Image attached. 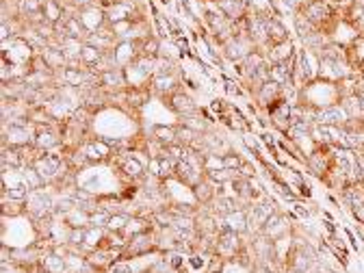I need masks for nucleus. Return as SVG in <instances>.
Masks as SVG:
<instances>
[{
    "mask_svg": "<svg viewBox=\"0 0 364 273\" xmlns=\"http://www.w3.org/2000/svg\"><path fill=\"white\" fill-rule=\"evenodd\" d=\"M343 95H345L343 83H330V81L317 79L299 89V105H306V107H312L315 111H319L325 107L341 105Z\"/></svg>",
    "mask_w": 364,
    "mask_h": 273,
    "instance_id": "1",
    "label": "nucleus"
},
{
    "mask_svg": "<svg viewBox=\"0 0 364 273\" xmlns=\"http://www.w3.org/2000/svg\"><path fill=\"white\" fill-rule=\"evenodd\" d=\"M37 126L29 115L3 121V147H24L33 145Z\"/></svg>",
    "mask_w": 364,
    "mask_h": 273,
    "instance_id": "2",
    "label": "nucleus"
},
{
    "mask_svg": "<svg viewBox=\"0 0 364 273\" xmlns=\"http://www.w3.org/2000/svg\"><path fill=\"white\" fill-rule=\"evenodd\" d=\"M299 15H304L310 24L323 33H332V29L336 27V22L341 20V13H338L327 0H308V3L299 9Z\"/></svg>",
    "mask_w": 364,
    "mask_h": 273,
    "instance_id": "3",
    "label": "nucleus"
},
{
    "mask_svg": "<svg viewBox=\"0 0 364 273\" xmlns=\"http://www.w3.org/2000/svg\"><path fill=\"white\" fill-rule=\"evenodd\" d=\"M35 57H37V51L26 37H15V39L3 44V61L11 63L13 67H29L31 69V63Z\"/></svg>",
    "mask_w": 364,
    "mask_h": 273,
    "instance_id": "4",
    "label": "nucleus"
},
{
    "mask_svg": "<svg viewBox=\"0 0 364 273\" xmlns=\"http://www.w3.org/2000/svg\"><path fill=\"white\" fill-rule=\"evenodd\" d=\"M33 193L31 185L22 176V169L3 167V200L26 202V197Z\"/></svg>",
    "mask_w": 364,
    "mask_h": 273,
    "instance_id": "5",
    "label": "nucleus"
},
{
    "mask_svg": "<svg viewBox=\"0 0 364 273\" xmlns=\"http://www.w3.org/2000/svg\"><path fill=\"white\" fill-rule=\"evenodd\" d=\"M319 55L310 48H299L297 51V72H295V83L301 89L304 85L319 79Z\"/></svg>",
    "mask_w": 364,
    "mask_h": 273,
    "instance_id": "6",
    "label": "nucleus"
},
{
    "mask_svg": "<svg viewBox=\"0 0 364 273\" xmlns=\"http://www.w3.org/2000/svg\"><path fill=\"white\" fill-rule=\"evenodd\" d=\"M254 51H256V44L252 41V37H249L247 33L232 35V37L221 46L223 59H228V61H232V63H243Z\"/></svg>",
    "mask_w": 364,
    "mask_h": 273,
    "instance_id": "7",
    "label": "nucleus"
},
{
    "mask_svg": "<svg viewBox=\"0 0 364 273\" xmlns=\"http://www.w3.org/2000/svg\"><path fill=\"white\" fill-rule=\"evenodd\" d=\"M267 117H269V124L282 135L289 133V128L293 126V105L289 100H284V98H280L278 102L269 105L265 109Z\"/></svg>",
    "mask_w": 364,
    "mask_h": 273,
    "instance_id": "8",
    "label": "nucleus"
},
{
    "mask_svg": "<svg viewBox=\"0 0 364 273\" xmlns=\"http://www.w3.org/2000/svg\"><path fill=\"white\" fill-rule=\"evenodd\" d=\"M182 79H180V67L176 72H169V74H156L150 83V91L156 95V98H163L167 100L169 95H174L176 91H180Z\"/></svg>",
    "mask_w": 364,
    "mask_h": 273,
    "instance_id": "9",
    "label": "nucleus"
},
{
    "mask_svg": "<svg viewBox=\"0 0 364 273\" xmlns=\"http://www.w3.org/2000/svg\"><path fill=\"white\" fill-rule=\"evenodd\" d=\"M245 241H241L239 232H219L215 239V254L223 256L226 260L237 258L245 250Z\"/></svg>",
    "mask_w": 364,
    "mask_h": 273,
    "instance_id": "10",
    "label": "nucleus"
},
{
    "mask_svg": "<svg viewBox=\"0 0 364 273\" xmlns=\"http://www.w3.org/2000/svg\"><path fill=\"white\" fill-rule=\"evenodd\" d=\"M83 154L87 157L89 165H102V163H111L113 159V150L109 143H104L100 137H93V139H87L83 145H81Z\"/></svg>",
    "mask_w": 364,
    "mask_h": 273,
    "instance_id": "11",
    "label": "nucleus"
},
{
    "mask_svg": "<svg viewBox=\"0 0 364 273\" xmlns=\"http://www.w3.org/2000/svg\"><path fill=\"white\" fill-rule=\"evenodd\" d=\"M148 173H150V176H154V178H159V180L174 178V173H176V161L163 150L161 154L150 157V161H148Z\"/></svg>",
    "mask_w": 364,
    "mask_h": 273,
    "instance_id": "12",
    "label": "nucleus"
},
{
    "mask_svg": "<svg viewBox=\"0 0 364 273\" xmlns=\"http://www.w3.org/2000/svg\"><path fill=\"white\" fill-rule=\"evenodd\" d=\"M167 105H169V109L174 111V115H176L178 119H180V117L195 115V113L200 111L197 102L193 100V98H191L185 89H180V91H176L174 95H169V98H167Z\"/></svg>",
    "mask_w": 364,
    "mask_h": 273,
    "instance_id": "13",
    "label": "nucleus"
},
{
    "mask_svg": "<svg viewBox=\"0 0 364 273\" xmlns=\"http://www.w3.org/2000/svg\"><path fill=\"white\" fill-rule=\"evenodd\" d=\"M263 232L267 239H271V241H275V239H280V237H284V234H289V232H293V223L289 221V217H286L284 213H273L269 219H267V223L263 226Z\"/></svg>",
    "mask_w": 364,
    "mask_h": 273,
    "instance_id": "14",
    "label": "nucleus"
},
{
    "mask_svg": "<svg viewBox=\"0 0 364 273\" xmlns=\"http://www.w3.org/2000/svg\"><path fill=\"white\" fill-rule=\"evenodd\" d=\"M111 57H113V63L124 69L139 59V46H137V41H117L115 48L111 51Z\"/></svg>",
    "mask_w": 364,
    "mask_h": 273,
    "instance_id": "15",
    "label": "nucleus"
},
{
    "mask_svg": "<svg viewBox=\"0 0 364 273\" xmlns=\"http://www.w3.org/2000/svg\"><path fill=\"white\" fill-rule=\"evenodd\" d=\"M315 124H325V126H347L349 115L343 109V105H334V107L319 109L315 115Z\"/></svg>",
    "mask_w": 364,
    "mask_h": 273,
    "instance_id": "16",
    "label": "nucleus"
},
{
    "mask_svg": "<svg viewBox=\"0 0 364 273\" xmlns=\"http://www.w3.org/2000/svg\"><path fill=\"white\" fill-rule=\"evenodd\" d=\"M254 98H256V105L265 111L269 105H273V102L280 100V98H284V87L278 85V83H273V81H267L263 87H260V89L254 93Z\"/></svg>",
    "mask_w": 364,
    "mask_h": 273,
    "instance_id": "17",
    "label": "nucleus"
},
{
    "mask_svg": "<svg viewBox=\"0 0 364 273\" xmlns=\"http://www.w3.org/2000/svg\"><path fill=\"white\" fill-rule=\"evenodd\" d=\"M76 15L81 18V22L85 24L87 33H96V31H100L104 27V24H107V15H104V9L98 7V5H91V7H87L83 11H78Z\"/></svg>",
    "mask_w": 364,
    "mask_h": 273,
    "instance_id": "18",
    "label": "nucleus"
},
{
    "mask_svg": "<svg viewBox=\"0 0 364 273\" xmlns=\"http://www.w3.org/2000/svg\"><path fill=\"white\" fill-rule=\"evenodd\" d=\"M297 55V48L293 44V39L289 41H282V44H275L267 51V61L269 63H282V61H289Z\"/></svg>",
    "mask_w": 364,
    "mask_h": 273,
    "instance_id": "19",
    "label": "nucleus"
},
{
    "mask_svg": "<svg viewBox=\"0 0 364 273\" xmlns=\"http://www.w3.org/2000/svg\"><path fill=\"white\" fill-rule=\"evenodd\" d=\"M289 39H291V33H289V27L282 22V18H271L269 20V48Z\"/></svg>",
    "mask_w": 364,
    "mask_h": 273,
    "instance_id": "20",
    "label": "nucleus"
},
{
    "mask_svg": "<svg viewBox=\"0 0 364 273\" xmlns=\"http://www.w3.org/2000/svg\"><path fill=\"white\" fill-rule=\"evenodd\" d=\"M104 55H107V53L100 51V48H96L91 44H85L83 46V53H81V65L85 69H91L96 74V67L100 65V61L104 59Z\"/></svg>",
    "mask_w": 364,
    "mask_h": 273,
    "instance_id": "21",
    "label": "nucleus"
},
{
    "mask_svg": "<svg viewBox=\"0 0 364 273\" xmlns=\"http://www.w3.org/2000/svg\"><path fill=\"white\" fill-rule=\"evenodd\" d=\"M347 51H349V63H351V67L358 74H362L364 72V33H360L356 37V41L347 48Z\"/></svg>",
    "mask_w": 364,
    "mask_h": 273,
    "instance_id": "22",
    "label": "nucleus"
},
{
    "mask_svg": "<svg viewBox=\"0 0 364 273\" xmlns=\"http://www.w3.org/2000/svg\"><path fill=\"white\" fill-rule=\"evenodd\" d=\"M293 29H295V35L299 37V41L304 44L306 39H310L312 35H315L319 29L315 27V24H310L304 15H299V13H295L293 15Z\"/></svg>",
    "mask_w": 364,
    "mask_h": 273,
    "instance_id": "23",
    "label": "nucleus"
},
{
    "mask_svg": "<svg viewBox=\"0 0 364 273\" xmlns=\"http://www.w3.org/2000/svg\"><path fill=\"white\" fill-rule=\"evenodd\" d=\"M247 7L252 15H260V18H278L273 11L271 0H247Z\"/></svg>",
    "mask_w": 364,
    "mask_h": 273,
    "instance_id": "24",
    "label": "nucleus"
},
{
    "mask_svg": "<svg viewBox=\"0 0 364 273\" xmlns=\"http://www.w3.org/2000/svg\"><path fill=\"white\" fill-rule=\"evenodd\" d=\"M243 143L247 145V150H252V154H254V159L256 161H260L263 159V143H260V137H256L254 133H243Z\"/></svg>",
    "mask_w": 364,
    "mask_h": 273,
    "instance_id": "25",
    "label": "nucleus"
},
{
    "mask_svg": "<svg viewBox=\"0 0 364 273\" xmlns=\"http://www.w3.org/2000/svg\"><path fill=\"white\" fill-rule=\"evenodd\" d=\"M128 221H130L128 213H115V215H111V219L107 223V230H111V232H124L126 226H128Z\"/></svg>",
    "mask_w": 364,
    "mask_h": 273,
    "instance_id": "26",
    "label": "nucleus"
},
{
    "mask_svg": "<svg viewBox=\"0 0 364 273\" xmlns=\"http://www.w3.org/2000/svg\"><path fill=\"white\" fill-rule=\"evenodd\" d=\"M211 256H213V254L193 252L187 260H189V267H191V269H195V271H204V269H206V265H208V260H211Z\"/></svg>",
    "mask_w": 364,
    "mask_h": 273,
    "instance_id": "27",
    "label": "nucleus"
},
{
    "mask_svg": "<svg viewBox=\"0 0 364 273\" xmlns=\"http://www.w3.org/2000/svg\"><path fill=\"white\" fill-rule=\"evenodd\" d=\"M109 219H111V213L98 208V211H93V213L89 215V226H96V228H107Z\"/></svg>",
    "mask_w": 364,
    "mask_h": 273,
    "instance_id": "28",
    "label": "nucleus"
},
{
    "mask_svg": "<svg viewBox=\"0 0 364 273\" xmlns=\"http://www.w3.org/2000/svg\"><path fill=\"white\" fill-rule=\"evenodd\" d=\"M223 89H226V93L228 95H232V98H241V95H245V91L241 89V83L237 81V79H223Z\"/></svg>",
    "mask_w": 364,
    "mask_h": 273,
    "instance_id": "29",
    "label": "nucleus"
},
{
    "mask_svg": "<svg viewBox=\"0 0 364 273\" xmlns=\"http://www.w3.org/2000/svg\"><path fill=\"white\" fill-rule=\"evenodd\" d=\"M226 262H228V260H226L223 256L213 254V256H211V260H208V265H206V269H204V273H223Z\"/></svg>",
    "mask_w": 364,
    "mask_h": 273,
    "instance_id": "30",
    "label": "nucleus"
},
{
    "mask_svg": "<svg viewBox=\"0 0 364 273\" xmlns=\"http://www.w3.org/2000/svg\"><path fill=\"white\" fill-rule=\"evenodd\" d=\"M291 206H293V215H295L297 219H304V221H306V219H310L312 211H315L310 204H304L301 200H295Z\"/></svg>",
    "mask_w": 364,
    "mask_h": 273,
    "instance_id": "31",
    "label": "nucleus"
},
{
    "mask_svg": "<svg viewBox=\"0 0 364 273\" xmlns=\"http://www.w3.org/2000/svg\"><path fill=\"white\" fill-rule=\"evenodd\" d=\"M245 163V159H241L237 152H228L223 154V167L226 169H234V171H239V167Z\"/></svg>",
    "mask_w": 364,
    "mask_h": 273,
    "instance_id": "32",
    "label": "nucleus"
},
{
    "mask_svg": "<svg viewBox=\"0 0 364 273\" xmlns=\"http://www.w3.org/2000/svg\"><path fill=\"white\" fill-rule=\"evenodd\" d=\"M107 273H139V271L135 269L133 262H113V265L107 269Z\"/></svg>",
    "mask_w": 364,
    "mask_h": 273,
    "instance_id": "33",
    "label": "nucleus"
},
{
    "mask_svg": "<svg viewBox=\"0 0 364 273\" xmlns=\"http://www.w3.org/2000/svg\"><path fill=\"white\" fill-rule=\"evenodd\" d=\"M280 3L286 7V11H289L291 15H295V13H299V9L306 5V0H280Z\"/></svg>",
    "mask_w": 364,
    "mask_h": 273,
    "instance_id": "34",
    "label": "nucleus"
},
{
    "mask_svg": "<svg viewBox=\"0 0 364 273\" xmlns=\"http://www.w3.org/2000/svg\"><path fill=\"white\" fill-rule=\"evenodd\" d=\"M327 3H330L338 13H345L349 7H353V5L358 3V0H327Z\"/></svg>",
    "mask_w": 364,
    "mask_h": 273,
    "instance_id": "35",
    "label": "nucleus"
},
{
    "mask_svg": "<svg viewBox=\"0 0 364 273\" xmlns=\"http://www.w3.org/2000/svg\"><path fill=\"white\" fill-rule=\"evenodd\" d=\"M159 3H161V5H165V7H167V5H171V3H176V0H159Z\"/></svg>",
    "mask_w": 364,
    "mask_h": 273,
    "instance_id": "36",
    "label": "nucleus"
},
{
    "mask_svg": "<svg viewBox=\"0 0 364 273\" xmlns=\"http://www.w3.org/2000/svg\"><path fill=\"white\" fill-rule=\"evenodd\" d=\"M358 5H360V7L364 9V0H358Z\"/></svg>",
    "mask_w": 364,
    "mask_h": 273,
    "instance_id": "37",
    "label": "nucleus"
}]
</instances>
